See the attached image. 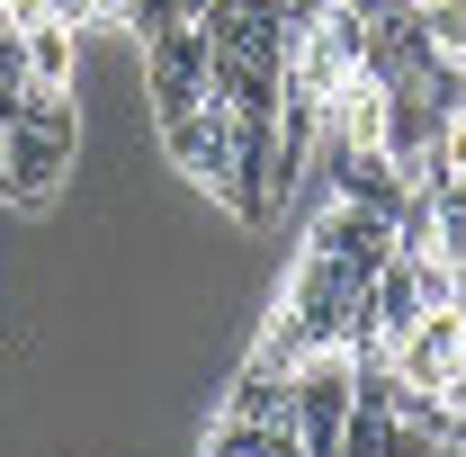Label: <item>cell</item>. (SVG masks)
Wrapping results in <instances>:
<instances>
[{
  "instance_id": "cell-8",
  "label": "cell",
  "mask_w": 466,
  "mask_h": 457,
  "mask_svg": "<svg viewBox=\"0 0 466 457\" xmlns=\"http://www.w3.org/2000/svg\"><path fill=\"white\" fill-rule=\"evenodd\" d=\"M440 449H449V457H466V377L449 386V431H440Z\"/></svg>"
},
{
  "instance_id": "cell-4",
  "label": "cell",
  "mask_w": 466,
  "mask_h": 457,
  "mask_svg": "<svg viewBox=\"0 0 466 457\" xmlns=\"http://www.w3.org/2000/svg\"><path fill=\"white\" fill-rule=\"evenodd\" d=\"M350 386H359V368H350V350H314L305 368H296V431H305V449L332 457V440H341L350 421Z\"/></svg>"
},
{
  "instance_id": "cell-3",
  "label": "cell",
  "mask_w": 466,
  "mask_h": 457,
  "mask_svg": "<svg viewBox=\"0 0 466 457\" xmlns=\"http://www.w3.org/2000/svg\"><path fill=\"white\" fill-rule=\"evenodd\" d=\"M386 368H395L404 386L449 395V386L466 377V323H458V305H440V314H421L412 332H395V341H386Z\"/></svg>"
},
{
  "instance_id": "cell-12",
  "label": "cell",
  "mask_w": 466,
  "mask_h": 457,
  "mask_svg": "<svg viewBox=\"0 0 466 457\" xmlns=\"http://www.w3.org/2000/svg\"><path fill=\"white\" fill-rule=\"evenodd\" d=\"M458 323H466V305H458Z\"/></svg>"
},
{
  "instance_id": "cell-1",
  "label": "cell",
  "mask_w": 466,
  "mask_h": 457,
  "mask_svg": "<svg viewBox=\"0 0 466 457\" xmlns=\"http://www.w3.org/2000/svg\"><path fill=\"white\" fill-rule=\"evenodd\" d=\"M207 63H216V46H207L188 18L162 27V36H144V108H153V126L207 108Z\"/></svg>"
},
{
  "instance_id": "cell-2",
  "label": "cell",
  "mask_w": 466,
  "mask_h": 457,
  "mask_svg": "<svg viewBox=\"0 0 466 457\" xmlns=\"http://www.w3.org/2000/svg\"><path fill=\"white\" fill-rule=\"evenodd\" d=\"M153 135H162V162H171L198 198H216V207H225V179H233V117L207 99V108L171 117V126H153Z\"/></svg>"
},
{
  "instance_id": "cell-10",
  "label": "cell",
  "mask_w": 466,
  "mask_h": 457,
  "mask_svg": "<svg viewBox=\"0 0 466 457\" xmlns=\"http://www.w3.org/2000/svg\"><path fill=\"white\" fill-rule=\"evenodd\" d=\"M207 9H216V0H179V18H207Z\"/></svg>"
},
{
  "instance_id": "cell-9",
  "label": "cell",
  "mask_w": 466,
  "mask_h": 457,
  "mask_svg": "<svg viewBox=\"0 0 466 457\" xmlns=\"http://www.w3.org/2000/svg\"><path fill=\"white\" fill-rule=\"evenodd\" d=\"M116 9H126V0H90V27H116ZM90 27H81V36H90Z\"/></svg>"
},
{
  "instance_id": "cell-11",
  "label": "cell",
  "mask_w": 466,
  "mask_h": 457,
  "mask_svg": "<svg viewBox=\"0 0 466 457\" xmlns=\"http://www.w3.org/2000/svg\"><path fill=\"white\" fill-rule=\"evenodd\" d=\"M0 153H9V126H0Z\"/></svg>"
},
{
  "instance_id": "cell-5",
  "label": "cell",
  "mask_w": 466,
  "mask_h": 457,
  "mask_svg": "<svg viewBox=\"0 0 466 457\" xmlns=\"http://www.w3.org/2000/svg\"><path fill=\"white\" fill-rule=\"evenodd\" d=\"M27 81H46V90H72V81H81V27H63V18H36V27H27Z\"/></svg>"
},
{
  "instance_id": "cell-6",
  "label": "cell",
  "mask_w": 466,
  "mask_h": 457,
  "mask_svg": "<svg viewBox=\"0 0 466 457\" xmlns=\"http://www.w3.org/2000/svg\"><path fill=\"white\" fill-rule=\"evenodd\" d=\"M368 314H377V332H386V341L421 323V287H412V260H386V269H377V287H368Z\"/></svg>"
},
{
  "instance_id": "cell-7",
  "label": "cell",
  "mask_w": 466,
  "mask_h": 457,
  "mask_svg": "<svg viewBox=\"0 0 466 457\" xmlns=\"http://www.w3.org/2000/svg\"><path fill=\"white\" fill-rule=\"evenodd\" d=\"M421 27L440 55H466V0H421Z\"/></svg>"
}]
</instances>
